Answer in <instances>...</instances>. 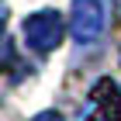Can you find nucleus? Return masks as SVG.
Instances as JSON below:
<instances>
[{"label":"nucleus","mask_w":121,"mask_h":121,"mask_svg":"<svg viewBox=\"0 0 121 121\" xmlns=\"http://www.w3.org/2000/svg\"><path fill=\"white\" fill-rule=\"evenodd\" d=\"M107 28V4L104 0H73L69 10V35L80 45H93Z\"/></svg>","instance_id":"nucleus-1"},{"label":"nucleus","mask_w":121,"mask_h":121,"mask_svg":"<svg viewBox=\"0 0 121 121\" xmlns=\"http://www.w3.org/2000/svg\"><path fill=\"white\" fill-rule=\"evenodd\" d=\"M80 121H121V90L111 76H104L90 86Z\"/></svg>","instance_id":"nucleus-2"},{"label":"nucleus","mask_w":121,"mask_h":121,"mask_svg":"<svg viewBox=\"0 0 121 121\" xmlns=\"http://www.w3.org/2000/svg\"><path fill=\"white\" fill-rule=\"evenodd\" d=\"M62 38H66V28H62V17L56 10H38V14L24 17V42H28V48L52 52Z\"/></svg>","instance_id":"nucleus-3"},{"label":"nucleus","mask_w":121,"mask_h":121,"mask_svg":"<svg viewBox=\"0 0 121 121\" xmlns=\"http://www.w3.org/2000/svg\"><path fill=\"white\" fill-rule=\"evenodd\" d=\"M31 121H66V118H62L59 111H42V114H35Z\"/></svg>","instance_id":"nucleus-4"},{"label":"nucleus","mask_w":121,"mask_h":121,"mask_svg":"<svg viewBox=\"0 0 121 121\" xmlns=\"http://www.w3.org/2000/svg\"><path fill=\"white\" fill-rule=\"evenodd\" d=\"M4 24H7V4L0 0V31H4Z\"/></svg>","instance_id":"nucleus-5"},{"label":"nucleus","mask_w":121,"mask_h":121,"mask_svg":"<svg viewBox=\"0 0 121 121\" xmlns=\"http://www.w3.org/2000/svg\"><path fill=\"white\" fill-rule=\"evenodd\" d=\"M4 56H7V42H0V66H4Z\"/></svg>","instance_id":"nucleus-6"}]
</instances>
